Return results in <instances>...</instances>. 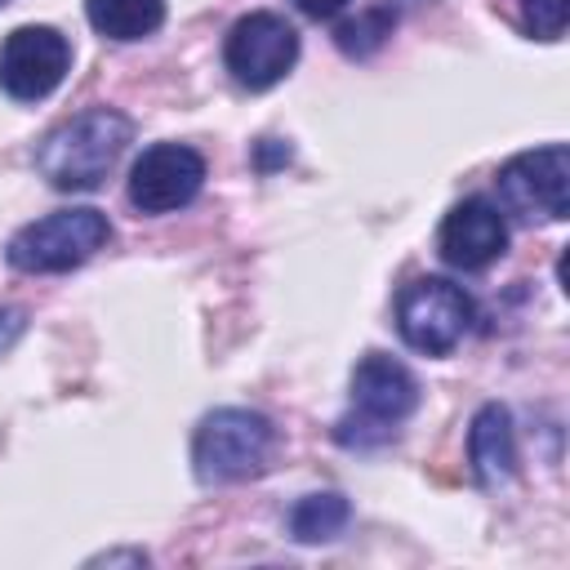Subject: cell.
<instances>
[{
    "mask_svg": "<svg viewBox=\"0 0 570 570\" xmlns=\"http://www.w3.org/2000/svg\"><path fill=\"white\" fill-rule=\"evenodd\" d=\"M129 134L134 125L116 107H89L45 134L36 147V169L53 191H94L120 160Z\"/></svg>",
    "mask_w": 570,
    "mask_h": 570,
    "instance_id": "1",
    "label": "cell"
},
{
    "mask_svg": "<svg viewBox=\"0 0 570 570\" xmlns=\"http://www.w3.org/2000/svg\"><path fill=\"white\" fill-rule=\"evenodd\" d=\"M419 405V383L414 374L383 352H365L352 370V414L338 419V441L343 445H379L387 441Z\"/></svg>",
    "mask_w": 570,
    "mask_h": 570,
    "instance_id": "2",
    "label": "cell"
},
{
    "mask_svg": "<svg viewBox=\"0 0 570 570\" xmlns=\"http://www.w3.org/2000/svg\"><path fill=\"white\" fill-rule=\"evenodd\" d=\"M272 445H276V428L258 410L227 405V410H214L200 419V428L191 436V463L205 485L245 481L267 468Z\"/></svg>",
    "mask_w": 570,
    "mask_h": 570,
    "instance_id": "3",
    "label": "cell"
},
{
    "mask_svg": "<svg viewBox=\"0 0 570 570\" xmlns=\"http://www.w3.org/2000/svg\"><path fill=\"white\" fill-rule=\"evenodd\" d=\"M111 227L98 209H53L13 232L4 258L18 272H71L107 245Z\"/></svg>",
    "mask_w": 570,
    "mask_h": 570,
    "instance_id": "4",
    "label": "cell"
},
{
    "mask_svg": "<svg viewBox=\"0 0 570 570\" xmlns=\"http://www.w3.org/2000/svg\"><path fill=\"white\" fill-rule=\"evenodd\" d=\"M472 316H476L472 298L463 294V285H454L445 276H419L396 298V330L423 356L454 352L463 343V334L472 330Z\"/></svg>",
    "mask_w": 570,
    "mask_h": 570,
    "instance_id": "5",
    "label": "cell"
},
{
    "mask_svg": "<svg viewBox=\"0 0 570 570\" xmlns=\"http://www.w3.org/2000/svg\"><path fill=\"white\" fill-rule=\"evenodd\" d=\"M223 62L240 89H272L298 62V31L281 13L254 9L232 22L223 40Z\"/></svg>",
    "mask_w": 570,
    "mask_h": 570,
    "instance_id": "6",
    "label": "cell"
},
{
    "mask_svg": "<svg viewBox=\"0 0 570 570\" xmlns=\"http://www.w3.org/2000/svg\"><path fill=\"white\" fill-rule=\"evenodd\" d=\"M494 183H499V205L508 214H517L525 223H534V218L557 223L570 209V151H566V142L521 151L499 169Z\"/></svg>",
    "mask_w": 570,
    "mask_h": 570,
    "instance_id": "7",
    "label": "cell"
},
{
    "mask_svg": "<svg viewBox=\"0 0 570 570\" xmlns=\"http://www.w3.org/2000/svg\"><path fill=\"white\" fill-rule=\"evenodd\" d=\"M71 71V45L53 27H13L0 45V89L18 102L49 98Z\"/></svg>",
    "mask_w": 570,
    "mask_h": 570,
    "instance_id": "8",
    "label": "cell"
},
{
    "mask_svg": "<svg viewBox=\"0 0 570 570\" xmlns=\"http://www.w3.org/2000/svg\"><path fill=\"white\" fill-rule=\"evenodd\" d=\"M205 187V156L183 142L147 147L129 169V200L138 214H174Z\"/></svg>",
    "mask_w": 570,
    "mask_h": 570,
    "instance_id": "9",
    "label": "cell"
},
{
    "mask_svg": "<svg viewBox=\"0 0 570 570\" xmlns=\"http://www.w3.org/2000/svg\"><path fill=\"white\" fill-rule=\"evenodd\" d=\"M436 249H441V258H445L450 267H459V272H481V267H490V263L508 249V223H503L499 205L485 200V196L459 200V205L441 218Z\"/></svg>",
    "mask_w": 570,
    "mask_h": 570,
    "instance_id": "10",
    "label": "cell"
},
{
    "mask_svg": "<svg viewBox=\"0 0 570 570\" xmlns=\"http://www.w3.org/2000/svg\"><path fill=\"white\" fill-rule=\"evenodd\" d=\"M468 459L481 485H499L517 472V441H512V414L503 405H481L468 432Z\"/></svg>",
    "mask_w": 570,
    "mask_h": 570,
    "instance_id": "11",
    "label": "cell"
},
{
    "mask_svg": "<svg viewBox=\"0 0 570 570\" xmlns=\"http://www.w3.org/2000/svg\"><path fill=\"white\" fill-rule=\"evenodd\" d=\"M89 27L107 40H142L160 31L165 0H85Z\"/></svg>",
    "mask_w": 570,
    "mask_h": 570,
    "instance_id": "12",
    "label": "cell"
},
{
    "mask_svg": "<svg viewBox=\"0 0 570 570\" xmlns=\"http://www.w3.org/2000/svg\"><path fill=\"white\" fill-rule=\"evenodd\" d=\"M347 521H352V503L343 494H334V490L307 494L289 512V530H294L298 543H330V539H338L347 530Z\"/></svg>",
    "mask_w": 570,
    "mask_h": 570,
    "instance_id": "13",
    "label": "cell"
},
{
    "mask_svg": "<svg viewBox=\"0 0 570 570\" xmlns=\"http://www.w3.org/2000/svg\"><path fill=\"white\" fill-rule=\"evenodd\" d=\"M338 49L343 53H370V49H379L387 36H392V13L387 9H370V13H361V18H352V22H343L338 31Z\"/></svg>",
    "mask_w": 570,
    "mask_h": 570,
    "instance_id": "14",
    "label": "cell"
},
{
    "mask_svg": "<svg viewBox=\"0 0 570 570\" xmlns=\"http://www.w3.org/2000/svg\"><path fill=\"white\" fill-rule=\"evenodd\" d=\"M521 27L539 40H557L566 31V0H521Z\"/></svg>",
    "mask_w": 570,
    "mask_h": 570,
    "instance_id": "15",
    "label": "cell"
},
{
    "mask_svg": "<svg viewBox=\"0 0 570 570\" xmlns=\"http://www.w3.org/2000/svg\"><path fill=\"white\" fill-rule=\"evenodd\" d=\"M298 4V13H307V18H334L338 9H347V0H294Z\"/></svg>",
    "mask_w": 570,
    "mask_h": 570,
    "instance_id": "16",
    "label": "cell"
},
{
    "mask_svg": "<svg viewBox=\"0 0 570 570\" xmlns=\"http://www.w3.org/2000/svg\"><path fill=\"white\" fill-rule=\"evenodd\" d=\"M0 4H4V0H0Z\"/></svg>",
    "mask_w": 570,
    "mask_h": 570,
    "instance_id": "17",
    "label": "cell"
}]
</instances>
